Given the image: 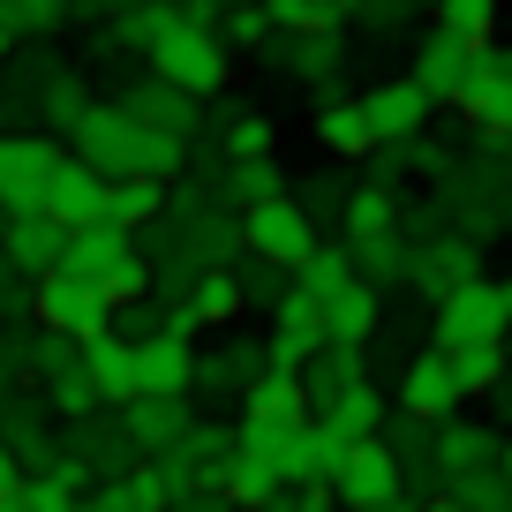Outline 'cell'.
Returning <instances> with one entry per match:
<instances>
[{
	"label": "cell",
	"mask_w": 512,
	"mask_h": 512,
	"mask_svg": "<svg viewBox=\"0 0 512 512\" xmlns=\"http://www.w3.org/2000/svg\"><path fill=\"white\" fill-rule=\"evenodd\" d=\"M445 505H460V512H512V482H505V467H460V475H445Z\"/></svg>",
	"instance_id": "obj_27"
},
{
	"label": "cell",
	"mask_w": 512,
	"mask_h": 512,
	"mask_svg": "<svg viewBox=\"0 0 512 512\" xmlns=\"http://www.w3.org/2000/svg\"><path fill=\"white\" fill-rule=\"evenodd\" d=\"M106 189L113 181L98 174L91 159H76V151H68L61 166H53V189H46V211L61 226H83V219H106Z\"/></svg>",
	"instance_id": "obj_17"
},
{
	"label": "cell",
	"mask_w": 512,
	"mask_h": 512,
	"mask_svg": "<svg viewBox=\"0 0 512 512\" xmlns=\"http://www.w3.org/2000/svg\"><path fill=\"white\" fill-rule=\"evenodd\" d=\"M8 16H16V31L23 38H53L68 16H76V0H0Z\"/></svg>",
	"instance_id": "obj_42"
},
{
	"label": "cell",
	"mask_w": 512,
	"mask_h": 512,
	"mask_svg": "<svg viewBox=\"0 0 512 512\" xmlns=\"http://www.w3.org/2000/svg\"><path fill=\"white\" fill-rule=\"evenodd\" d=\"M241 415H317V400H309V377H302V369L264 362L249 384H241Z\"/></svg>",
	"instance_id": "obj_21"
},
{
	"label": "cell",
	"mask_w": 512,
	"mask_h": 512,
	"mask_svg": "<svg viewBox=\"0 0 512 512\" xmlns=\"http://www.w3.org/2000/svg\"><path fill=\"white\" fill-rule=\"evenodd\" d=\"M437 347H467V339H505V324H512V309H505V294H497V279H467V287H452V294H437Z\"/></svg>",
	"instance_id": "obj_8"
},
{
	"label": "cell",
	"mask_w": 512,
	"mask_h": 512,
	"mask_svg": "<svg viewBox=\"0 0 512 512\" xmlns=\"http://www.w3.org/2000/svg\"><path fill=\"white\" fill-rule=\"evenodd\" d=\"M31 317L46 324V332H68V339H91L113 324V294L91 287V279H76L68 264H53V272L31 279Z\"/></svg>",
	"instance_id": "obj_5"
},
{
	"label": "cell",
	"mask_w": 512,
	"mask_h": 512,
	"mask_svg": "<svg viewBox=\"0 0 512 512\" xmlns=\"http://www.w3.org/2000/svg\"><path fill=\"white\" fill-rule=\"evenodd\" d=\"M339 219H347V241H362V234H392L400 226V204H392V189H347V204H339Z\"/></svg>",
	"instance_id": "obj_36"
},
{
	"label": "cell",
	"mask_w": 512,
	"mask_h": 512,
	"mask_svg": "<svg viewBox=\"0 0 512 512\" xmlns=\"http://www.w3.org/2000/svg\"><path fill=\"white\" fill-rule=\"evenodd\" d=\"M437 23L445 31H460L467 46H482V38H497V0H430Z\"/></svg>",
	"instance_id": "obj_40"
},
{
	"label": "cell",
	"mask_w": 512,
	"mask_h": 512,
	"mask_svg": "<svg viewBox=\"0 0 512 512\" xmlns=\"http://www.w3.org/2000/svg\"><path fill=\"white\" fill-rule=\"evenodd\" d=\"M256 369H264V354H256L249 339H234L226 354H196V392H234V384H249Z\"/></svg>",
	"instance_id": "obj_33"
},
{
	"label": "cell",
	"mask_w": 512,
	"mask_h": 512,
	"mask_svg": "<svg viewBox=\"0 0 512 512\" xmlns=\"http://www.w3.org/2000/svg\"><path fill=\"white\" fill-rule=\"evenodd\" d=\"M68 151L53 136H0V211H46V189H53V166Z\"/></svg>",
	"instance_id": "obj_7"
},
{
	"label": "cell",
	"mask_w": 512,
	"mask_h": 512,
	"mask_svg": "<svg viewBox=\"0 0 512 512\" xmlns=\"http://www.w3.org/2000/svg\"><path fill=\"white\" fill-rule=\"evenodd\" d=\"M144 68L174 76L181 91H196V98H219L226 76H234V61H226V38L204 31V23H189V16H181V0H174V16L159 23V38L144 46Z\"/></svg>",
	"instance_id": "obj_2"
},
{
	"label": "cell",
	"mask_w": 512,
	"mask_h": 512,
	"mask_svg": "<svg viewBox=\"0 0 512 512\" xmlns=\"http://www.w3.org/2000/svg\"><path fill=\"white\" fill-rule=\"evenodd\" d=\"M354 249V272L369 279V287H400L407 279V241H400V226L392 234H362V241H347Z\"/></svg>",
	"instance_id": "obj_31"
},
{
	"label": "cell",
	"mask_w": 512,
	"mask_h": 512,
	"mask_svg": "<svg viewBox=\"0 0 512 512\" xmlns=\"http://www.w3.org/2000/svg\"><path fill=\"white\" fill-rule=\"evenodd\" d=\"M505 189H512V136H505Z\"/></svg>",
	"instance_id": "obj_52"
},
{
	"label": "cell",
	"mask_w": 512,
	"mask_h": 512,
	"mask_svg": "<svg viewBox=\"0 0 512 512\" xmlns=\"http://www.w3.org/2000/svg\"><path fill=\"white\" fill-rule=\"evenodd\" d=\"M467 38L460 31H445V23H430V38H422L415 46V68H407V76L422 83V91L437 98V106H452V91H460V76H467Z\"/></svg>",
	"instance_id": "obj_19"
},
{
	"label": "cell",
	"mask_w": 512,
	"mask_h": 512,
	"mask_svg": "<svg viewBox=\"0 0 512 512\" xmlns=\"http://www.w3.org/2000/svg\"><path fill=\"white\" fill-rule=\"evenodd\" d=\"M76 505H83V490L61 475V467H31L23 490H16V512H76Z\"/></svg>",
	"instance_id": "obj_37"
},
{
	"label": "cell",
	"mask_w": 512,
	"mask_h": 512,
	"mask_svg": "<svg viewBox=\"0 0 512 512\" xmlns=\"http://www.w3.org/2000/svg\"><path fill=\"white\" fill-rule=\"evenodd\" d=\"M317 422L339 437V445H354V437H377V430H384V400H377V384H369V377L339 384L332 400H317Z\"/></svg>",
	"instance_id": "obj_20"
},
{
	"label": "cell",
	"mask_w": 512,
	"mask_h": 512,
	"mask_svg": "<svg viewBox=\"0 0 512 512\" xmlns=\"http://www.w3.org/2000/svg\"><path fill=\"white\" fill-rule=\"evenodd\" d=\"M219 38H226V53L234 46H272V8L264 0H226V16H219Z\"/></svg>",
	"instance_id": "obj_38"
},
{
	"label": "cell",
	"mask_w": 512,
	"mask_h": 512,
	"mask_svg": "<svg viewBox=\"0 0 512 512\" xmlns=\"http://www.w3.org/2000/svg\"><path fill=\"white\" fill-rule=\"evenodd\" d=\"M83 106H91L83 76H76V68H53V76H46V128H61V136H68V128L83 121Z\"/></svg>",
	"instance_id": "obj_39"
},
{
	"label": "cell",
	"mask_w": 512,
	"mask_h": 512,
	"mask_svg": "<svg viewBox=\"0 0 512 512\" xmlns=\"http://www.w3.org/2000/svg\"><path fill=\"white\" fill-rule=\"evenodd\" d=\"M76 362L91 369V384H98V400L106 407H121V400H136V339L121 332V317L106 324V332H91V339H76Z\"/></svg>",
	"instance_id": "obj_12"
},
{
	"label": "cell",
	"mask_w": 512,
	"mask_h": 512,
	"mask_svg": "<svg viewBox=\"0 0 512 512\" xmlns=\"http://www.w3.org/2000/svg\"><path fill=\"white\" fill-rule=\"evenodd\" d=\"M332 490H339V505L347 512H400V497H407V475H400V452H392V437H354L347 445V460H339V475H332Z\"/></svg>",
	"instance_id": "obj_4"
},
{
	"label": "cell",
	"mask_w": 512,
	"mask_h": 512,
	"mask_svg": "<svg viewBox=\"0 0 512 512\" xmlns=\"http://www.w3.org/2000/svg\"><path fill=\"white\" fill-rule=\"evenodd\" d=\"M128 8H144V0H76V16H128Z\"/></svg>",
	"instance_id": "obj_49"
},
{
	"label": "cell",
	"mask_w": 512,
	"mask_h": 512,
	"mask_svg": "<svg viewBox=\"0 0 512 512\" xmlns=\"http://www.w3.org/2000/svg\"><path fill=\"white\" fill-rule=\"evenodd\" d=\"M497 445H505L497 430L445 415V422H437V475H460V467H490V460H497Z\"/></svg>",
	"instance_id": "obj_25"
},
{
	"label": "cell",
	"mask_w": 512,
	"mask_h": 512,
	"mask_svg": "<svg viewBox=\"0 0 512 512\" xmlns=\"http://www.w3.org/2000/svg\"><path fill=\"white\" fill-rule=\"evenodd\" d=\"M475 128L490 136V144H505V136H512V76H505V83L490 91V106L475 113Z\"/></svg>",
	"instance_id": "obj_46"
},
{
	"label": "cell",
	"mask_w": 512,
	"mask_h": 512,
	"mask_svg": "<svg viewBox=\"0 0 512 512\" xmlns=\"http://www.w3.org/2000/svg\"><path fill=\"white\" fill-rule=\"evenodd\" d=\"M497 294H505V309H512V279H497Z\"/></svg>",
	"instance_id": "obj_53"
},
{
	"label": "cell",
	"mask_w": 512,
	"mask_h": 512,
	"mask_svg": "<svg viewBox=\"0 0 512 512\" xmlns=\"http://www.w3.org/2000/svg\"><path fill=\"white\" fill-rule=\"evenodd\" d=\"M121 430H128L136 452L181 445V430H189V392H136V400H121Z\"/></svg>",
	"instance_id": "obj_14"
},
{
	"label": "cell",
	"mask_w": 512,
	"mask_h": 512,
	"mask_svg": "<svg viewBox=\"0 0 512 512\" xmlns=\"http://www.w3.org/2000/svg\"><path fill=\"white\" fill-rule=\"evenodd\" d=\"M272 136L279 128L264 121V113H234V121H226V159H256V151H272Z\"/></svg>",
	"instance_id": "obj_44"
},
{
	"label": "cell",
	"mask_w": 512,
	"mask_h": 512,
	"mask_svg": "<svg viewBox=\"0 0 512 512\" xmlns=\"http://www.w3.org/2000/svg\"><path fill=\"white\" fill-rule=\"evenodd\" d=\"M68 362H76V339H68V332H46V324H38L31 369H38V377H53V369H68Z\"/></svg>",
	"instance_id": "obj_45"
},
{
	"label": "cell",
	"mask_w": 512,
	"mask_h": 512,
	"mask_svg": "<svg viewBox=\"0 0 512 512\" xmlns=\"http://www.w3.org/2000/svg\"><path fill=\"white\" fill-rule=\"evenodd\" d=\"M106 219H121L128 234H144L151 219H166V181H159V174H113Z\"/></svg>",
	"instance_id": "obj_24"
},
{
	"label": "cell",
	"mask_w": 512,
	"mask_h": 512,
	"mask_svg": "<svg viewBox=\"0 0 512 512\" xmlns=\"http://www.w3.org/2000/svg\"><path fill=\"white\" fill-rule=\"evenodd\" d=\"M16 490H23V460H16V445L0 437V512H16Z\"/></svg>",
	"instance_id": "obj_47"
},
{
	"label": "cell",
	"mask_w": 512,
	"mask_h": 512,
	"mask_svg": "<svg viewBox=\"0 0 512 512\" xmlns=\"http://www.w3.org/2000/svg\"><path fill=\"white\" fill-rule=\"evenodd\" d=\"M452 362H460L467 400H475V392H497V384L512 377V354H505V339H467V347H452Z\"/></svg>",
	"instance_id": "obj_32"
},
{
	"label": "cell",
	"mask_w": 512,
	"mask_h": 512,
	"mask_svg": "<svg viewBox=\"0 0 512 512\" xmlns=\"http://www.w3.org/2000/svg\"><path fill=\"white\" fill-rule=\"evenodd\" d=\"M279 189H287V174H279V159H272V151H256V159H226L219 166V196H226V204H256V196H279Z\"/></svg>",
	"instance_id": "obj_28"
},
{
	"label": "cell",
	"mask_w": 512,
	"mask_h": 512,
	"mask_svg": "<svg viewBox=\"0 0 512 512\" xmlns=\"http://www.w3.org/2000/svg\"><path fill=\"white\" fill-rule=\"evenodd\" d=\"M407 279H415L422 294H452V287H467V279H482V264H475V241L467 234H445V241H422V249H407Z\"/></svg>",
	"instance_id": "obj_16"
},
{
	"label": "cell",
	"mask_w": 512,
	"mask_h": 512,
	"mask_svg": "<svg viewBox=\"0 0 512 512\" xmlns=\"http://www.w3.org/2000/svg\"><path fill=\"white\" fill-rule=\"evenodd\" d=\"M136 392H196V347L181 332H144L136 339Z\"/></svg>",
	"instance_id": "obj_15"
},
{
	"label": "cell",
	"mask_w": 512,
	"mask_h": 512,
	"mask_svg": "<svg viewBox=\"0 0 512 512\" xmlns=\"http://www.w3.org/2000/svg\"><path fill=\"white\" fill-rule=\"evenodd\" d=\"M317 144L332 151V159H369V151H377L362 98H332V106H317Z\"/></svg>",
	"instance_id": "obj_23"
},
{
	"label": "cell",
	"mask_w": 512,
	"mask_h": 512,
	"mask_svg": "<svg viewBox=\"0 0 512 512\" xmlns=\"http://www.w3.org/2000/svg\"><path fill=\"white\" fill-rule=\"evenodd\" d=\"M324 347V302L317 294H302V287H287L272 302V339H264V362H279V369H309V354Z\"/></svg>",
	"instance_id": "obj_10"
},
{
	"label": "cell",
	"mask_w": 512,
	"mask_h": 512,
	"mask_svg": "<svg viewBox=\"0 0 512 512\" xmlns=\"http://www.w3.org/2000/svg\"><path fill=\"white\" fill-rule=\"evenodd\" d=\"M189 309H196V324H234L241 309H249V294H241L234 272L204 264V272H196V287H189Z\"/></svg>",
	"instance_id": "obj_29"
},
{
	"label": "cell",
	"mask_w": 512,
	"mask_h": 512,
	"mask_svg": "<svg viewBox=\"0 0 512 512\" xmlns=\"http://www.w3.org/2000/svg\"><path fill=\"white\" fill-rule=\"evenodd\" d=\"M347 279H354V249H324V241H317V249H309L302 264H294V287H302V294H317V302H332V294L347 287Z\"/></svg>",
	"instance_id": "obj_34"
},
{
	"label": "cell",
	"mask_w": 512,
	"mask_h": 512,
	"mask_svg": "<svg viewBox=\"0 0 512 512\" xmlns=\"http://www.w3.org/2000/svg\"><path fill=\"white\" fill-rule=\"evenodd\" d=\"M377 309H384V287H369V279L354 272L347 287L324 302V339H354V347H362V339L377 332Z\"/></svg>",
	"instance_id": "obj_22"
},
{
	"label": "cell",
	"mask_w": 512,
	"mask_h": 512,
	"mask_svg": "<svg viewBox=\"0 0 512 512\" xmlns=\"http://www.w3.org/2000/svg\"><path fill=\"white\" fill-rule=\"evenodd\" d=\"M512 76V46H497V38H482L475 53H467V76H460V91H452V106L467 113V121H475L482 106H490V91L497 83Z\"/></svg>",
	"instance_id": "obj_26"
},
{
	"label": "cell",
	"mask_w": 512,
	"mask_h": 512,
	"mask_svg": "<svg viewBox=\"0 0 512 512\" xmlns=\"http://www.w3.org/2000/svg\"><path fill=\"white\" fill-rule=\"evenodd\" d=\"M23 46V31H16V16H8V8H0V61H8V53Z\"/></svg>",
	"instance_id": "obj_50"
},
{
	"label": "cell",
	"mask_w": 512,
	"mask_h": 512,
	"mask_svg": "<svg viewBox=\"0 0 512 512\" xmlns=\"http://www.w3.org/2000/svg\"><path fill=\"white\" fill-rule=\"evenodd\" d=\"M339 189H347V181H332V174H324V181H309V196H302V204H309V219H324V211H339V204H347Z\"/></svg>",
	"instance_id": "obj_48"
},
{
	"label": "cell",
	"mask_w": 512,
	"mask_h": 512,
	"mask_svg": "<svg viewBox=\"0 0 512 512\" xmlns=\"http://www.w3.org/2000/svg\"><path fill=\"white\" fill-rule=\"evenodd\" d=\"M279 490H287V482H279V467L234 445V460H226V505H256V512H264Z\"/></svg>",
	"instance_id": "obj_30"
},
{
	"label": "cell",
	"mask_w": 512,
	"mask_h": 512,
	"mask_svg": "<svg viewBox=\"0 0 512 512\" xmlns=\"http://www.w3.org/2000/svg\"><path fill=\"white\" fill-rule=\"evenodd\" d=\"M497 467H505V482H512V437H505V445H497Z\"/></svg>",
	"instance_id": "obj_51"
},
{
	"label": "cell",
	"mask_w": 512,
	"mask_h": 512,
	"mask_svg": "<svg viewBox=\"0 0 512 512\" xmlns=\"http://www.w3.org/2000/svg\"><path fill=\"white\" fill-rule=\"evenodd\" d=\"M46 407H53L61 422H83V415H98L106 400H98L91 369H83V362H68V369H53V377H46Z\"/></svg>",
	"instance_id": "obj_35"
},
{
	"label": "cell",
	"mask_w": 512,
	"mask_h": 512,
	"mask_svg": "<svg viewBox=\"0 0 512 512\" xmlns=\"http://www.w3.org/2000/svg\"><path fill=\"white\" fill-rule=\"evenodd\" d=\"M121 106L136 113L144 128H174V136H189V128H196V106H204V98H196V91H181L174 76H159V68H151L144 83H128V98H121Z\"/></svg>",
	"instance_id": "obj_18"
},
{
	"label": "cell",
	"mask_w": 512,
	"mask_h": 512,
	"mask_svg": "<svg viewBox=\"0 0 512 512\" xmlns=\"http://www.w3.org/2000/svg\"><path fill=\"white\" fill-rule=\"evenodd\" d=\"M61 264H68L76 279H91V287H106L113 309H128V302H144V294H151V256L136 249V234H128L121 219H83V226H68Z\"/></svg>",
	"instance_id": "obj_1"
},
{
	"label": "cell",
	"mask_w": 512,
	"mask_h": 512,
	"mask_svg": "<svg viewBox=\"0 0 512 512\" xmlns=\"http://www.w3.org/2000/svg\"><path fill=\"white\" fill-rule=\"evenodd\" d=\"M400 407H407V415H422V422H445V415H460V407H467V384H460V362H452V347H437V339H430V347L407 362Z\"/></svg>",
	"instance_id": "obj_9"
},
{
	"label": "cell",
	"mask_w": 512,
	"mask_h": 512,
	"mask_svg": "<svg viewBox=\"0 0 512 512\" xmlns=\"http://www.w3.org/2000/svg\"><path fill=\"white\" fill-rule=\"evenodd\" d=\"M61 249H68V226L53 219V211H16V219L0 226V256L16 264V279L53 272V264H61Z\"/></svg>",
	"instance_id": "obj_13"
},
{
	"label": "cell",
	"mask_w": 512,
	"mask_h": 512,
	"mask_svg": "<svg viewBox=\"0 0 512 512\" xmlns=\"http://www.w3.org/2000/svg\"><path fill=\"white\" fill-rule=\"evenodd\" d=\"M144 144H151V128L136 121V113L121 106V98H113V106H83V121L68 128V151H76V159H91L98 174H144Z\"/></svg>",
	"instance_id": "obj_3"
},
{
	"label": "cell",
	"mask_w": 512,
	"mask_h": 512,
	"mask_svg": "<svg viewBox=\"0 0 512 512\" xmlns=\"http://www.w3.org/2000/svg\"><path fill=\"white\" fill-rule=\"evenodd\" d=\"M430 106L437 98L422 91L415 76H392V83H377V91H362V113H369V136H377V144H415L422 128H430Z\"/></svg>",
	"instance_id": "obj_11"
},
{
	"label": "cell",
	"mask_w": 512,
	"mask_h": 512,
	"mask_svg": "<svg viewBox=\"0 0 512 512\" xmlns=\"http://www.w3.org/2000/svg\"><path fill=\"white\" fill-rule=\"evenodd\" d=\"M174 452L189 467H226V460H234V430H226V422H189Z\"/></svg>",
	"instance_id": "obj_41"
},
{
	"label": "cell",
	"mask_w": 512,
	"mask_h": 512,
	"mask_svg": "<svg viewBox=\"0 0 512 512\" xmlns=\"http://www.w3.org/2000/svg\"><path fill=\"white\" fill-rule=\"evenodd\" d=\"M505 354H512V324H505Z\"/></svg>",
	"instance_id": "obj_54"
},
{
	"label": "cell",
	"mask_w": 512,
	"mask_h": 512,
	"mask_svg": "<svg viewBox=\"0 0 512 512\" xmlns=\"http://www.w3.org/2000/svg\"><path fill=\"white\" fill-rule=\"evenodd\" d=\"M272 8V31H339L332 0H264Z\"/></svg>",
	"instance_id": "obj_43"
},
{
	"label": "cell",
	"mask_w": 512,
	"mask_h": 512,
	"mask_svg": "<svg viewBox=\"0 0 512 512\" xmlns=\"http://www.w3.org/2000/svg\"><path fill=\"white\" fill-rule=\"evenodd\" d=\"M241 249L249 256H272V264H302L309 249H317V219H309L302 196H256V204H241Z\"/></svg>",
	"instance_id": "obj_6"
},
{
	"label": "cell",
	"mask_w": 512,
	"mask_h": 512,
	"mask_svg": "<svg viewBox=\"0 0 512 512\" xmlns=\"http://www.w3.org/2000/svg\"><path fill=\"white\" fill-rule=\"evenodd\" d=\"M0 226H8V211H0Z\"/></svg>",
	"instance_id": "obj_55"
}]
</instances>
